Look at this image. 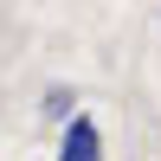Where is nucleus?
<instances>
[{"mask_svg": "<svg viewBox=\"0 0 161 161\" xmlns=\"http://www.w3.org/2000/svg\"><path fill=\"white\" fill-rule=\"evenodd\" d=\"M64 155H71V161H97V129H90L84 116L64 129Z\"/></svg>", "mask_w": 161, "mask_h": 161, "instance_id": "obj_1", "label": "nucleus"}]
</instances>
